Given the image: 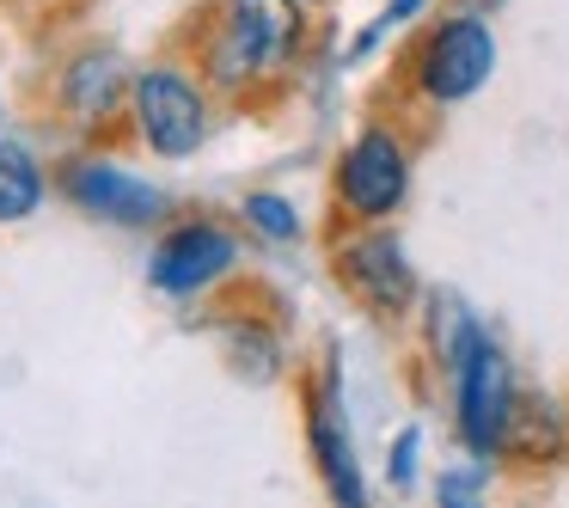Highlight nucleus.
<instances>
[{
	"instance_id": "obj_1",
	"label": "nucleus",
	"mask_w": 569,
	"mask_h": 508,
	"mask_svg": "<svg viewBox=\"0 0 569 508\" xmlns=\"http://www.w3.org/2000/svg\"><path fill=\"white\" fill-rule=\"evenodd\" d=\"M307 43V0H227L202 43V74L221 92L282 80Z\"/></svg>"
},
{
	"instance_id": "obj_2",
	"label": "nucleus",
	"mask_w": 569,
	"mask_h": 508,
	"mask_svg": "<svg viewBox=\"0 0 569 508\" xmlns=\"http://www.w3.org/2000/svg\"><path fill=\"white\" fill-rule=\"evenodd\" d=\"M410 141L398 136L392 123H368L349 136V148L337 153V172H331V197L337 215L349 227H373V221H392L398 209L410 202Z\"/></svg>"
},
{
	"instance_id": "obj_3",
	"label": "nucleus",
	"mask_w": 569,
	"mask_h": 508,
	"mask_svg": "<svg viewBox=\"0 0 569 508\" xmlns=\"http://www.w3.org/2000/svg\"><path fill=\"white\" fill-rule=\"evenodd\" d=\"M331 270L343 282V295L356 300L361 312L398 325L422 307V282H417V263H410L405 239L392 233V221H373V227H349L343 239L331 246Z\"/></svg>"
},
{
	"instance_id": "obj_4",
	"label": "nucleus",
	"mask_w": 569,
	"mask_h": 508,
	"mask_svg": "<svg viewBox=\"0 0 569 508\" xmlns=\"http://www.w3.org/2000/svg\"><path fill=\"white\" fill-rule=\"evenodd\" d=\"M490 74H496V31L471 7L435 19L410 50V87L429 104H466L471 92L490 87Z\"/></svg>"
},
{
	"instance_id": "obj_5",
	"label": "nucleus",
	"mask_w": 569,
	"mask_h": 508,
	"mask_svg": "<svg viewBox=\"0 0 569 508\" xmlns=\"http://www.w3.org/2000/svg\"><path fill=\"white\" fill-rule=\"evenodd\" d=\"M453 392V435L471 459H502V441H508V417L520 405V380H515V361L508 349L483 331V343L466 356V368L447 380Z\"/></svg>"
},
{
	"instance_id": "obj_6",
	"label": "nucleus",
	"mask_w": 569,
	"mask_h": 508,
	"mask_svg": "<svg viewBox=\"0 0 569 508\" xmlns=\"http://www.w3.org/2000/svg\"><path fill=\"white\" fill-rule=\"evenodd\" d=\"M129 117H136V136L160 160H190L209 141V99L178 68H141L136 92H129Z\"/></svg>"
},
{
	"instance_id": "obj_7",
	"label": "nucleus",
	"mask_w": 569,
	"mask_h": 508,
	"mask_svg": "<svg viewBox=\"0 0 569 508\" xmlns=\"http://www.w3.org/2000/svg\"><path fill=\"white\" fill-rule=\"evenodd\" d=\"M307 447H312V466H319L331 502H343V508L368 502V484H361V466H356V435H349V417H343L337 349H331V368L319 373V386H307Z\"/></svg>"
},
{
	"instance_id": "obj_8",
	"label": "nucleus",
	"mask_w": 569,
	"mask_h": 508,
	"mask_svg": "<svg viewBox=\"0 0 569 508\" xmlns=\"http://www.w3.org/2000/svg\"><path fill=\"white\" fill-rule=\"evenodd\" d=\"M233 263H239V246H233L227 227L184 221V227H172V233L153 246L148 276H153L160 295H202V288H214L221 276H233Z\"/></svg>"
},
{
	"instance_id": "obj_9",
	"label": "nucleus",
	"mask_w": 569,
	"mask_h": 508,
	"mask_svg": "<svg viewBox=\"0 0 569 508\" xmlns=\"http://www.w3.org/2000/svg\"><path fill=\"white\" fill-rule=\"evenodd\" d=\"M56 185H62V197L80 215H99V221H117V227H148L166 215L160 190L148 178L123 172V166H111V160H68Z\"/></svg>"
},
{
	"instance_id": "obj_10",
	"label": "nucleus",
	"mask_w": 569,
	"mask_h": 508,
	"mask_svg": "<svg viewBox=\"0 0 569 508\" xmlns=\"http://www.w3.org/2000/svg\"><path fill=\"white\" fill-rule=\"evenodd\" d=\"M129 92H136V74H129L111 50H87V56H74V62L62 68V111L74 117L80 129L111 123V117L129 104Z\"/></svg>"
},
{
	"instance_id": "obj_11",
	"label": "nucleus",
	"mask_w": 569,
	"mask_h": 508,
	"mask_svg": "<svg viewBox=\"0 0 569 508\" xmlns=\"http://www.w3.org/2000/svg\"><path fill=\"white\" fill-rule=\"evenodd\" d=\"M508 466H557L569 459V405L551 392H527L520 386V405L508 417V441H502Z\"/></svg>"
},
{
	"instance_id": "obj_12",
	"label": "nucleus",
	"mask_w": 569,
	"mask_h": 508,
	"mask_svg": "<svg viewBox=\"0 0 569 508\" xmlns=\"http://www.w3.org/2000/svg\"><path fill=\"white\" fill-rule=\"evenodd\" d=\"M478 343H483L478 312H471L453 288H429V295H422V349H429L435 373H441V380H453Z\"/></svg>"
},
{
	"instance_id": "obj_13",
	"label": "nucleus",
	"mask_w": 569,
	"mask_h": 508,
	"mask_svg": "<svg viewBox=\"0 0 569 508\" xmlns=\"http://www.w3.org/2000/svg\"><path fill=\"white\" fill-rule=\"evenodd\" d=\"M221 343H227V361H233L239 380H251V386L282 380L288 349H282V337H276L263 319H227L221 325Z\"/></svg>"
},
{
	"instance_id": "obj_14",
	"label": "nucleus",
	"mask_w": 569,
	"mask_h": 508,
	"mask_svg": "<svg viewBox=\"0 0 569 508\" xmlns=\"http://www.w3.org/2000/svg\"><path fill=\"white\" fill-rule=\"evenodd\" d=\"M43 202V172L38 160H31L26 148H13V141H0V227L26 221V215H38Z\"/></svg>"
},
{
	"instance_id": "obj_15",
	"label": "nucleus",
	"mask_w": 569,
	"mask_h": 508,
	"mask_svg": "<svg viewBox=\"0 0 569 508\" xmlns=\"http://www.w3.org/2000/svg\"><path fill=\"white\" fill-rule=\"evenodd\" d=\"M239 215H246V227L258 239H270V246H295L300 239V209L288 197H276V190H251Z\"/></svg>"
},
{
	"instance_id": "obj_16",
	"label": "nucleus",
	"mask_w": 569,
	"mask_h": 508,
	"mask_svg": "<svg viewBox=\"0 0 569 508\" xmlns=\"http://www.w3.org/2000/svg\"><path fill=\"white\" fill-rule=\"evenodd\" d=\"M422 7H429V0H386V7H380V19H373V26H368V31H361V38H356V50H349V56H356V62H361V56H368V50H373V43H380V38H386V31H398V26H410V19H417V13H422Z\"/></svg>"
},
{
	"instance_id": "obj_17",
	"label": "nucleus",
	"mask_w": 569,
	"mask_h": 508,
	"mask_svg": "<svg viewBox=\"0 0 569 508\" xmlns=\"http://www.w3.org/2000/svg\"><path fill=\"white\" fill-rule=\"evenodd\" d=\"M417 454H422V429L410 422L392 441V459H386V484H392V490H410V484H417Z\"/></svg>"
},
{
	"instance_id": "obj_18",
	"label": "nucleus",
	"mask_w": 569,
	"mask_h": 508,
	"mask_svg": "<svg viewBox=\"0 0 569 508\" xmlns=\"http://www.w3.org/2000/svg\"><path fill=\"white\" fill-rule=\"evenodd\" d=\"M483 484H490V459H471V454H466V466L441 471V502H471Z\"/></svg>"
},
{
	"instance_id": "obj_19",
	"label": "nucleus",
	"mask_w": 569,
	"mask_h": 508,
	"mask_svg": "<svg viewBox=\"0 0 569 508\" xmlns=\"http://www.w3.org/2000/svg\"><path fill=\"white\" fill-rule=\"evenodd\" d=\"M307 7H325V0H307Z\"/></svg>"
}]
</instances>
